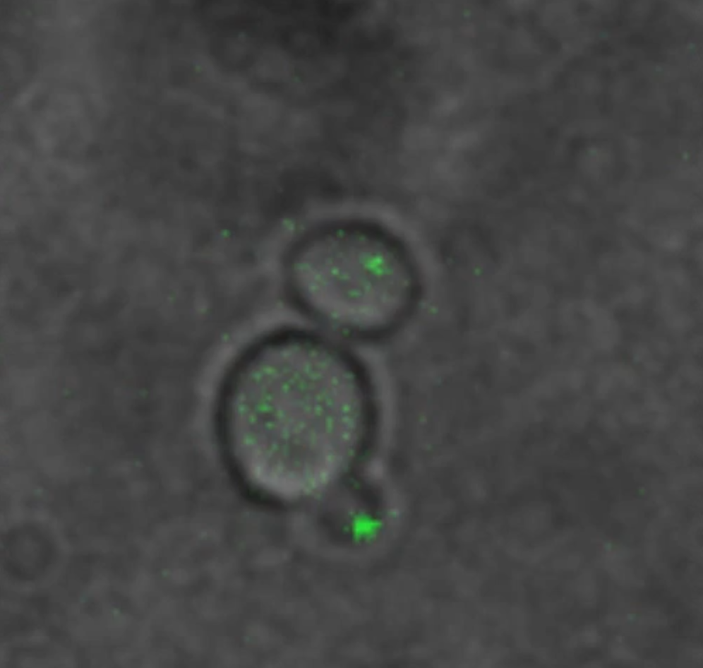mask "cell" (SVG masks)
I'll use <instances>...</instances> for the list:
<instances>
[{
	"mask_svg": "<svg viewBox=\"0 0 703 668\" xmlns=\"http://www.w3.org/2000/svg\"><path fill=\"white\" fill-rule=\"evenodd\" d=\"M237 371L232 409L268 424L272 484L301 495L328 484L359 439L362 402L352 370L328 348L289 338L258 349Z\"/></svg>",
	"mask_w": 703,
	"mask_h": 668,
	"instance_id": "cell-1",
	"label": "cell"
}]
</instances>
